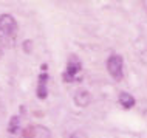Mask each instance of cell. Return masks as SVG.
I'll use <instances>...</instances> for the list:
<instances>
[{"instance_id":"obj_1","label":"cell","mask_w":147,"mask_h":138,"mask_svg":"<svg viewBox=\"0 0 147 138\" xmlns=\"http://www.w3.org/2000/svg\"><path fill=\"white\" fill-rule=\"evenodd\" d=\"M16 31H17V23L14 17L9 14L0 16V42L3 45H11L16 37Z\"/></svg>"},{"instance_id":"obj_2","label":"cell","mask_w":147,"mask_h":138,"mask_svg":"<svg viewBox=\"0 0 147 138\" xmlns=\"http://www.w3.org/2000/svg\"><path fill=\"white\" fill-rule=\"evenodd\" d=\"M122 68H124V61H122V57L119 56V54H112V56L109 57V61H107V70H109V73L112 74L115 79H122Z\"/></svg>"},{"instance_id":"obj_3","label":"cell","mask_w":147,"mask_h":138,"mask_svg":"<svg viewBox=\"0 0 147 138\" xmlns=\"http://www.w3.org/2000/svg\"><path fill=\"white\" fill-rule=\"evenodd\" d=\"M81 61L76 57V56H70L68 59V64H67V72H65V79L67 81H73L74 79V76L81 72Z\"/></svg>"},{"instance_id":"obj_4","label":"cell","mask_w":147,"mask_h":138,"mask_svg":"<svg viewBox=\"0 0 147 138\" xmlns=\"http://www.w3.org/2000/svg\"><path fill=\"white\" fill-rule=\"evenodd\" d=\"M47 81H48V74L47 73H42L39 76V87H37V96L40 99H45L47 98Z\"/></svg>"},{"instance_id":"obj_5","label":"cell","mask_w":147,"mask_h":138,"mask_svg":"<svg viewBox=\"0 0 147 138\" xmlns=\"http://www.w3.org/2000/svg\"><path fill=\"white\" fill-rule=\"evenodd\" d=\"M90 99H91L90 93L85 92V90H81V92H78L76 96H74V102H76L79 107H87V106L90 104Z\"/></svg>"},{"instance_id":"obj_6","label":"cell","mask_w":147,"mask_h":138,"mask_svg":"<svg viewBox=\"0 0 147 138\" xmlns=\"http://www.w3.org/2000/svg\"><path fill=\"white\" fill-rule=\"evenodd\" d=\"M119 104H121L122 107H125V109H130V107L135 106V98L130 93L122 92L121 95H119Z\"/></svg>"},{"instance_id":"obj_7","label":"cell","mask_w":147,"mask_h":138,"mask_svg":"<svg viewBox=\"0 0 147 138\" xmlns=\"http://www.w3.org/2000/svg\"><path fill=\"white\" fill-rule=\"evenodd\" d=\"M33 138H51V132L43 126H36V127H33Z\"/></svg>"},{"instance_id":"obj_8","label":"cell","mask_w":147,"mask_h":138,"mask_svg":"<svg viewBox=\"0 0 147 138\" xmlns=\"http://www.w3.org/2000/svg\"><path fill=\"white\" fill-rule=\"evenodd\" d=\"M19 123H20V120H19L17 116H13L9 121V126H8V131H9V133H16V131L19 129Z\"/></svg>"},{"instance_id":"obj_9","label":"cell","mask_w":147,"mask_h":138,"mask_svg":"<svg viewBox=\"0 0 147 138\" xmlns=\"http://www.w3.org/2000/svg\"><path fill=\"white\" fill-rule=\"evenodd\" d=\"M71 138H87V135L84 132H74L73 135H71Z\"/></svg>"},{"instance_id":"obj_10","label":"cell","mask_w":147,"mask_h":138,"mask_svg":"<svg viewBox=\"0 0 147 138\" xmlns=\"http://www.w3.org/2000/svg\"><path fill=\"white\" fill-rule=\"evenodd\" d=\"M0 57H2V50H0Z\"/></svg>"}]
</instances>
